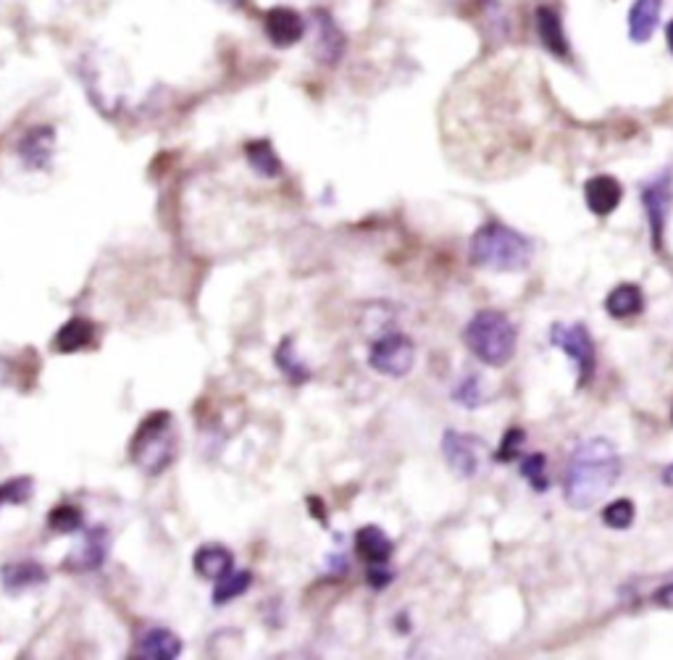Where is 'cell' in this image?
I'll return each instance as SVG.
<instances>
[{
	"instance_id": "ac0fdd59",
	"label": "cell",
	"mask_w": 673,
	"mask_h": 660,
	"mask_svg": "<svg viewBox=\"0 0 673 660\" xmlns=\"http://www.w3.org/2000/svg\"><path fill=\"white\" fill-rule=\"evenodd\" d=\"M192 566H195L200 576L219 582L234 568V555L224 545H203L195 550Z\"/></svg>"
},
{
	"instance_id": "4316f807",
	"label": "cell",
	"mask_w": 673,
	"mask_h": 660,
	"mask_svg": "<svg viewBox=\"0 0 673 660\" xmlns=\"http://www.w3.org/2000/svg\"><path fill=\"white\" fill-rule=\"evenodd\" d=\"M29 495H32V479L29 476H16V479L0 484V505L27 503Z\"/></svg>"
},
{
	"instance_id": "ba28073f",
	"label": "cell",
	"mask_w": 673,
	"mask_h": 660,
	"mask_svg": "<svg viewBox=\"0 0 673 660\" xmlns=\"http://www.w3.org/2000/svg\"><path fill=\"white\" fill-rule=\"evenodd\" d=\"M534 27H537L542 48L558 61H571V43H568L563 14L555 6H539L534 11Z\"/></svg>"
},
{
	"instance_id": "ffe728a7",
	"label": "cell",
	"mask_w": 673,
	"mask_h": 660,
	"mask_svg": "<svg viewBox=\"0 0 673 660\" xmlns=\"http://www.w3.org/2000/svg\"><path fill=\"white\" fill-rule=\"evenodd\" d=\"M137 653L142 658H179V653H182V639L174 632H169V629H148V632L142 634Z\"/></svg>"
},
{
	"instance_id": "7402d4cb",
	"label": "cell",
	"mask_w": 673,
	"mask_h": 660,
	"mask_svg": "<svg viewBox=\"0 0 673 660\" xmlns=\"http://www.w3.org/2000/svg\"><path fill=\"white\" fill-rule=\"evenodd\" d=\"M250 584H253V574L250 571H229L224 579L216 582V590H213V603L216 605H227L232 600H237L240 595L250 590Z\"/></svg>"
},
{
	"instance_id": "e0dca14e",
	"label": "cell",
	"mask_w": 673,
	"mask_h": 660,
	"mask_svg": "<svg viewBox=\"0 0 673 660\" xmlns=\"http://www.w3.org/2000/svg\"><path fill=\"white\" fill-rule=\"evenodd\" d=\"M95 342V324L90 319H82V316H74L58 329L56 337H53V348L58 353H79V350L90 348Z\"/></svg>"
},
{
	"instance_id": "5b68a950",
	"label": "cell",
	"mask_w": 673,
	"mask_h": 660,
	"mask_svg": "<svg viewBox=\"0 0 673 660\" xmlns=\"http://www.w3.org/2000/svg\"><path fill=\"white\" fill-rule=\"evenodd\" d=\"M371 369L382 377L400 379L413 369L416 363V345L405 334H384L369 350Z\"/></svg>"
},
{
	"instance_id": "cb8c5ba5",
	"label": "cell",
	"mask_w": 673,
	"mask_h": 660,
	"mask_svg": "<svg viewBox=\"0 0 673 660\" xmlns=\"http://www.w3.org/2000/svg\"><path fill=\"white\" fill-rule=\"evenodd\" d=\"M277 366L282 369V374L290 379L292 384H303L311 379V371H308V366H305V363L298 358L292 340H282V345H279Z\"/></svg>"
},
{
	"instance_id": "836d02e7",
	"label": "cell",
	"mask_w": 673,
	"mask_h": 660,
	"mask_svg": "<svg viewBox=\"0 0 673 660\" xmlns=\"http://www.w3.org/2000/svg\"><path fill=\"white\" fill-rule=\"evenodd\" d=\"M227 3H237V0H227Z\"/></svg>"
},
{
	"instance_id": "44dd1931",
	"label": "cell",
	"mask_w": 673,
	"mask_h": 660,
	"mask_svg": "<svg viewBox=\"0 0 673 660\" xmlns=\"http://www.w3.org/2000/svg\"><path fill=\"white\" fill-rule=\"evenodd\" d=\"M50 140H53L50 129H35V132H29V135L24 137L19 153H22V158L32 166V169H43V166L48 164Z\"/></svg>"
},
{
	"instance_id": "8992f818",
	"label": "cell",
	"mask_w": 673,
	"mask_h": 660,
	"mask_svg": "<svg viewBox=\"0 0 673 660\" xmlns=\"http://www.w3.org/2000/svg\"><path fill=\"white\" fill-rule=\"evenodd\" d=\"M550 342L560 353H566L579 369V387L592 379L595 374V342L584 324H553Z\"/></svg>"
},
{
	"instance_id": "8fae6325",
	"label": "cell",
	"mask_w": 673,
	"mask_h": 660,
	"mask_svg": "<svg viewBox=\"0 0 673 660\" xmlns=\"http://www.w3.org/2000/svg\"><path fill=\"white\" fill-rule=\"evenodd\" d=\"M621 198H624V187L610 174H597V177L587 179V185H584V203L600 219L616 211L621 206Z\"/></svg>"
},
{
	"instance_id": "3957f363",
	"label": "cell",
	"mask_w": 673,
	"mask_h": 660,
	"mask_svg": "<svg viewBox=\"0 0 673 660\" xmlns=\"http://www.w3.org/2000/svg\"><path fill=\"white\" fill-rule=\"evenodd\" d=\"M463 340L479 361L492 366V369H500L505 363H511L513 355H516L518 329L508 313L484 308L466 324Z\"/></svg>"
},
{
	"instance_id": "7c38bea8",
	"label": "cell",
	"mask_w": 673,
	"mask_h": 660,
	"mask_svg": "<svg viewBox=\"0 0 673 660\" xmlns=\"http://www.w3.org/2000/svg\"><path fill=\"white\" fill-rule=\"evenodd\" d=\"M263 29L277 48H290V45L300 43V37L305 35L303 19L292 8H271Z\"/></svg>"
},
{
	"instance_id": "52a82bcc",
	"label": "cell",
	"mask_w": 673,
	"mask_h": 660,
	"mask_svg": "<svg viewBox=\"0 0 673 660\" xmlns=\"http://www.w3.org/2000/svg\"><path fill=\"white\" fill-rule=\"evenodd\" d=\"M482 448L484 442L474 437V434H461L450 429L442 437V455H445L447 466L453 469V474L463 476V479H471V476L479 474Z\"/></svg>"
},
{
	"instance_id": "2e32d148",
	"label": "cell",
	"mask_w": 673,
	"mask_h": 660,
	"mask_svg": "<svg viewBox=\"0 0 673 660\" xmlns=\"http://www.w3.org/2000/svg\"><path fill=\"white\" fill-rule=\"evenodd\" d=\"M106 555H108V532L103 526H98V529H90V532H87L82 547L71 553L66 566L74 568V571H95V568H100L106 563Z\"/></svg>"
},
{
	"instance_id": "6da1fadb",
	"label": "cell",
	"mask_w": 673,
	"mask_h": 660,
	"mask_svg": "<svg viewBox=\"0 0 673 660\" xmlns=\"http://www.w3.org/2000/svg\"><path fill=\"white\" fill-rule=\"evenodd\" d=\"M621 476V455L605 437L581 440L566 469V503L576 511L595 508Z\"/></svg>"
},
{
	"instance_id": "7a4b0ae2",
	"label": "cell",
	"mask_w": 673,
	"mask_h": 660,
	"mask_svg": "<svg viewBox=\"0 0 673 660\" xmlns=\"http://www.w3.org/2000/svg\"><path fill=\"white\" fill-rule=\"evenodd\" d=\"M468 253H471V263L479 269L495 271V274H516L532 263L534 248L521 232L505 227L500 221H489L476 229Z\"/></svg>"
},
{
	"instance_id": "1f68e13d",
	"label": "cell",
	"mask_w": 673,
	"mask_h": 660,
	"mask_svg": "<svg viewBox=\"0 0 673 660\" xmlns=\"http://www.w3.org/2000/svg\"><path fill=\"white\" fill-rule=\"evenodd\" d=\"M655 605H660V608H666V611H673V582L666 584V587H660L658 592H655Z\"/></svg>"
},
{
	"instance_id": "d6a6232c",
	"label": "cell",
	"mask_w": 673,
	"mask_h": 660,
	"mask_svg": "<svg viewBox=\"0 0 673 660\" xmlns=\"http://www.w3.org/2000/svg\"><path fill=\"white\" fill-rule=\"evenodd\" d=\"M666 43H668V50L673 53V19L666 24Z\"/></svg>"
},
{
	"instance_id": "9a60e30c",
	"label": "cell",
	"mask_w": 673,
	"mask_h": 660,
	"mask_svg": "<svg viewBox=\"0 0 673 660\" xmlns=\"http://www.w3.org/2000/svg\"><path fill=\"white\" fill-rule=\"evenodd\" d=\"M0 582H3V590L16 595L48 582V571L35 561H14L0 568Z\"/></svg>"
},
{
	"instance_id": "4fadbf2b",
	"label": "cell",
	"mask_w": 673,
	"mask_h": 660,
	"mask_svg": "<svg viewBox=\"0 0 673 660\" xmlns=\"http://www.w3.org/2000/svg\"><path fill=\"white\" fill-rule=\"evenodd\" d=\"M353 547L355 553L361 555L369 566H382V563L390 561L392 553H395V545H392V540L387 537V532H384L382 526L374 524L361 526V529L355 532Z\"/></svg>"
},
{
	"instance_id": "f1b7e54d",
	"label": "cell",
	"mask_w": 673,
	"mask_h": 660,
	"mask_svg": "<svg viewBox=\"0 0 673 660\" xmlns=\"http://www.w3.org/2000/svg\"><path fill=\"white\" fill-rule=\"evenodd\" d=\"M453 398L461 405H466V408H476V405L482 403V387H479V379L476 377L461 379L458 387H455Z\"/></svg>"
},
{
	"instance_id": "9c48e42d",
	"label": "cell",
	"mask_w": 673,
	"mask_h": 660,
	"mask_svg": "<svg viewBox=\"0 0 673 660\" xmlns=\"http://www.w3.org/2000/svg\"><path fill=\"white\" fill-rule=\"evenodd\" d=\"M642 203H645L647 219H650L652 245H655V250H663L668 211H671V179L658 177L655 182H650L642 190Z\"/></svg>"
},
{
	"instance_id": "277c9868",
	"label": "cell",
	"mask_w": 673,
	"mask_h": 660,
	"mask_svg": "<svg viewBox=\"0 0 673 660\" xmlns=\"http://www.w3.org/2000/svg\"><path fill=\"white\" fill-rule=\"evenodd\" d=\"M177 455V440L171 434L169 413H153L142 421L132 440V461L148 474H161Z\"/></svg>"
},
{
	"instance_id": "f546056e",
	"label": "cell",
	"mask_w": 673,
	"mask_h": 660,
	"mask_svg": "<svg viewBox=\"0 0 673 660\" xmlns=\"http://www.w3.org/2000/svg\"><path fill=\"white\" fill-rule=\"evenodd\" d=\"M524 442H526L524 429H511V432L503 437V442H500V450H497L495 458L497 461H513Z\"/></svg>"
},
{
	"instance_id": "603a6c76",
	"label": "cell",
	"mask_w": 673,
	"mask_h": 660,
	"mask_svg": "<svg viewBox=\"0 0 673 660\" xmlns=\"http://www.w3.org/2000/svg\"><path fill=\"white\" fill-rule=\"evenodd\" d=\"M245 156H248V164L263 174V177H279L282 174V161L279 156L271 150L269 142H250L248 148H245Z\"/></svg>"
},
{
	"instance_id": "30bf717a",
	"label": "cell",
	"mask_w": 673,
	"mask_h": 660,
	"mask_svg": "<svg viewBox=\"0 0 673 660\" xmlns=\"http://www.w3.org/2000/svg\"><path fill=\"white\" fill-rule=\"evenodd\" d=\"M660 19H663V0H631L626 14V32L631 43H650L655 29L660 27Z\"/></svg>"
},
{
	"instance_id": "4dcf8cb0",
	"label": "cell",
	"mask_w": 673,
	"mask_h": 660,
	"mask_svg": "<svg viewBox=\"0 0 673 660\" xmlns=\"http://www.w3.org/2000/svg\"><path fill=\"white\" fill-rule=\"evenodd\" d=\"M366 579H369V584L374 587V590H382V587H387V584L392 582V574L384 568V563H382V566H371Z\"/></svg>"
},
{
	"instance_id": "d4e9b609",
	"label": "cell",
	"mask_w": 673,
	"mask_h": 660,
	"mask_svg": "<svg viewBox=\"0 0 673 660\" xmlns=\"http://www.w3.org/2000/svg\"><path fill=\"white\" fill-rule=\"evenodd\" d=\"M634 516H637L634 503L621 497V500H613L610 505H605L603 524L610 526V529H616V532H624V529H629L634 524Z\"/></svg>"
},
{
	"instance_id": "484cf974",
	"label": "cell",
	"mask_w": 673,
	"mask_h": 660,
	"mask_svg": "<svg viewBox=\"0 0 673 660\" xmlns=\"http://www.w3.org/2000/svg\"><path fill=\"white\" fill-rule=\"evenodd\" d=\"M82 524H85V519H82V511H79V508H74V505H58V508H53V511H50V516H48V526L56 534L77 532V529H82Z\"/></svg>"
},
{
	"instance_id": "d6986e66",
	"label": "cell",
	"mask_w": 673,
	"mask_h": 660,
	"mask_svg": "<svg viewBox=\"0 0 673 660\" xmlns=\"http://www.w3.org/2000/svg\"><path fill=\"white\" fill-rule=\"evenodd\" d=\"M605 311L618 321L634 319L645 311V295L637 284H618L616 290H610V295L605 298Z\"/></svg>"
},
{
	"instance_id": "83f0119b",
	"label": "cell",
	"mask_w": 673,
	"mask_h": 660,
	"mask_svg": "<svg viewBox=\"0 0 673 660\" xmlns=\"http://www.w3.org/2000/svg\"><path fill=\"white\" fill-rule=\"evenodd\" d=\"M545 469H547L545 455L534 453V455H529V458H526V461H524V469H521V476H524L526 482L532 484L534 490L545 492L547 487H550V482H547V476H545Z\"/></svg>"
},
{
	"instance_id": "5bb4252c",
	"label": "cell",
	"mask_w": 673,
	"mask_h": 660,
	"mask_svg": "<svg viewBox=\"0 0 673 660\" xmlns=\"http://www.w3.org/2000/svg\"><path fill=\"white\" fill-rule=\"evenodd\" d=\"M345 32L340 29V24L334 22L332 16L319 11L316 14V56H319L321 64H337L345 53Z\"/></svg>"
}]
</instances>
